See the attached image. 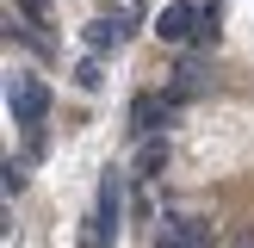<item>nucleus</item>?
Returning a JSON list of instances; mask_svg holds the SVG:
<instances>
[{
  "mask_svg": "<svg viewBox=\"0 0 254 248\" xmlns=\"http://www.w3.org/2000/svg\"><path fill=\"white\" fill-rule=\"evenodd\" d=\"M118 174H106L99 180V198H93V217H87V230H81V242L87 248H112V236H118Z\"/></svg>",
  "mask_w": 254,
  "mask_h": 248,
  "instance_id": "f257e3e1",
  "label": "nucleus"
},
{
  "mask_svg": "<svg viewBox=\"0 0 254 248\" xmlns=\"http://www.w3.org/2000/svg\"><path fill=\"white\" fill-rule=\"evenodd\" d=\"M6 112H12V124H44L50 87L37 81V74H6Z\"/></svg>",
  "mask_w": 254,
  "mask_h": 248,
  "instance_id": "f03ea898",
  "label": "nucleus"
},
{
  "mask_svg": "<svg viewBox=\"0 0 254 248\" xmlns=\"http://www.w3.org/2000/svg\"><path fill=\"white\" fill-rule=\"evenodd\" d=\"M198 25H205V6H192V0H168L161 19H155V37H161V44H192Z\"/></svg>",
  "mask_w": 254,
  "mask_h": 248,
  "instance_id": "7ed1b4c3",
  "label": "nucleus"
},
{
  "mask_svg": "<svg viewBox=\"0 0 254 248\" xmlns=\"http://www.w3.org/2000/svg\"><path fill=\"white\" fill-rule=\"evenodd\" d=\"M174 106H180V99H161V93H143V99H136V106H130V130L136 136H155V130H168V124H174Z\"/></svg>",
  "mask_w": 254,
  "mask_h": 248,
  "instance_id": "20e7f679",
  "label": "nucleus"
},
{
  "mask_svg": "<svg viewBox=\"0 0 254 248\" xmlns=\"http://www.w3.org/2000/svg\"><path fill=\"white\" fill-rule=\"evenodd\" d=\"M81 37H87V50H93V56H99V50H118L124 37H130V19H124V12H93Z\"/></svg>",
  "mask_w": 254,
  "mask_h": 248,
  "instance_id": "39448f33",
  "label": "nucleus"
},
{
  "mask_svg": "<svg viewBox=\"0 0 254 248\" xmlns=\"http://www.w3.org/2000/svg\"><path fill=\"white\" fill-rule=\"evenodd\" d=\"M161 161H168V143L143 136V149H136V174H161Z\"/></svg>",
  "mask_w": 254,
  "mask_h": 248,
  "instance_id": "423d86ee",
  "label": "nucleus"
},
{
  "mask_svg": "<svg viewBox=\"0 0 254 248\" xmlns=\"http://www.w3.org/2000/svg\"><path fill=\"white\" fill-rule=\"evenodd\" d=\"M198 87H205V68H198V62H186V68H180V81H174V99H192Z\"/></svg>",
  "mask_w": 254,
  "mask_h": 248,
  "instance_id": "0eeeda50",
  "label": "nucleus"
},
{
  "mask_svg": "<svg viewBox=\"0 0 254 248\" xmlns=\"http://www.w3.org/2000/svg\"><path fill=\"white\" fill-rule=\"evenodd\" d=\"M168 230H174V236H186V242H198V248H205V236H211V230H205L198 217H174Z\"/></svg>",
  "mask_w": 254,
  "mask_h": 248,
  "instance_id": "6e6552de",
  "label": "nucleus"
},
{
  "mask_svg": "<svg viewBox=\"0 0 254 248\" xmlns=\"http://www.w3.org/2000/svg\"><path fill=\"white\" fill-rule=\"evenodd\" d=\"M74 81H81V87H87V93H93V87H99V81H106V74H99V62H81V68H74Z\"/></svg>",
  "mask_w": 254,
  "mask_h": 248,
  "instance_id": "1a4fd4ad",
  "label": "nucleus"
},
{
  "mask_svg": "<svg viewBox=\"0 0 254 248\" xmlns=\"http://www.w3.org/2000/svg\"><path fill=\"white\" fill-rule=\"evenodd\" d=\"M0 186H6V198H12V192H19V186H25V174H19V168H12V161H6V168H0Z\"/></svg>",
  "mask_w": 254,
  "mask_h": 248,
  "instance_id": "9d476101",
  "label": "nucleus"
},
{
  "mask_svg": "<svg viewBox=\"0 0 254 248\" xmlns=\"http://www.w3.org/2000/svg\"><path fill=\"white\" fill-rule=\"evenodd\" d=\"M155 248H198V242H186V236H174V230H161V242Z\"/></svg>",
  "mask_w": 254,
  "mask_h": 248,
  "instance_id": "9b49d317",
  "label": "nucleus"
},
{
  "mask_svg": "<svg viewBox=\"0 0 254 248\" xmlns=\"http://www.w3.org/2000/svg\"><path fill=\"white\" fill-rule=\"evenodd\" d=\"M44 6H50V0H25V12H44Z\"/></svg>",
  "mask_w": 254,
  "mask_h": 248,
  "instance_id": "f8f14e48",
  "label": "nucleus"
},
{
  "mask_svg": "<svg viewBox=\"0 0 254 248\" xmlns=\"http://www.w3.org/2000/svg\"><path fill=\"white\" fill-rule=\"evenodd\" d=\"M236 248H254V236H236Z\"/></svg>",
  "mask_w": 254,
  "mask_h": 248,
  "instance_id": "ddd939ff",
  "label": "nucleus"
}]
</instances>
